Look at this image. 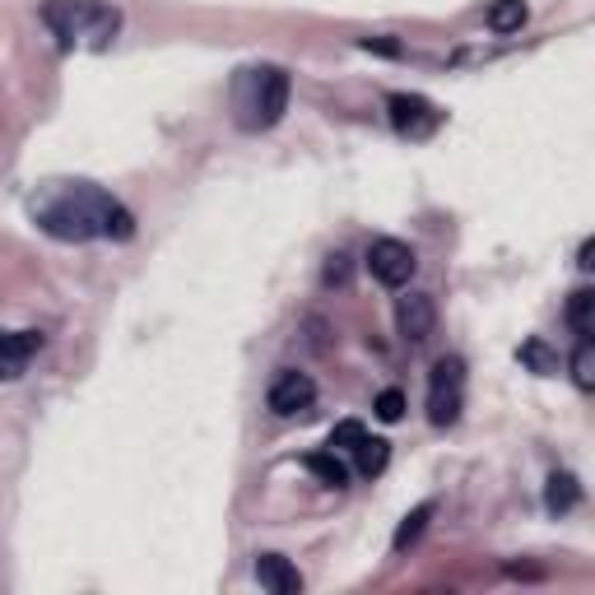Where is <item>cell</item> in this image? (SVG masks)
I'll return each instance as SVG.
<instances>
[{
	"label": "cell",
	"instance_id": "1",
	"mask_svg": "<svg viewBox=\"0 0 595 595\" xmlns=\"http://www.w3.org/2000/svg\"><path fill=\"white\" fill-rule=\"evenodd\" d=\"M38 229L57 242H94V238L126 242L135 233V215L102 186L75 182L61 186L47 205H38Z\"/></svg>",
	"mask_w": 595,
	"mask_h": 595
},
{
	"label": "cell",
	"instance_id": "2",
	"mask_svg": "<svg viewBox=\"0 0 595 595\" xmlns=\"http://www.w3.org/2000/svg\"><path fill=\"white\" fill-rule=\"evenodd\" d=\"M289 70L284 65H247L233 80V121L242 131H270L289 112Z\"/></svg>",
	"mask_w": 595,
	"mask_h": 595
},
{
	"label": "cell",
	"instance_id": "3",
	"mask_svg": "<svg viewBox=\"0 0 595 595\" xmlns=\"http://www.w3.org/2000/svg\"><path fill=\"white\" fill-rule=\"evenodd\" d=\"M42 24L57 33L61 47H89V51H108L121 14L102 0H47L42 5Z\"/></svg>",
	"mask_w": 595,
	"mask_h": 595
},
{
	"label": "cell",
	"instance_id": "4",
	"mask_svg": "<svg viewBox=\"0 0 595 595\" xmlns=\"http://www.w3.org/2000/svg\"><path fill=\"white\" fill-rule=\"evenodd\" d=\"M461 410H465V359L447 354L428 373V424L451 428L461 418Z\"/></svg>",
	"mask_w": 595,
	"mask_h": 595
},
{
	"label": "cell",
	"instance_id": "5",
	"mask_svg": "<svg viewBox=\"0 0 595 595\" xmlns=\"http://www.w3.org/2000/svg\"><path fill=\"white\" fill-rule=\"evenodd\" d=\"M367 270H373L377 284H387V289H405L414 270H418V256L410 242H400V238H377L373 247H367Z\"/></svg>",
	"mask_w": 595,
	"mask_h": 595
},
{
	"label": "cell",
	"instance_id": "6",
	"mask_svg": "<svg viewBox=\"0 0 595 595\" xmlns=\"http://www.w3.org/2000/svg\"><path fill=\"white\" fill-rule=\"evenodd\" d=\"M387 112H391V126L400 139H428V135H437V126H442V112L418 94H391Z\"/></svg>",
	"mask_w": 595,
	"mask_h": 595
},
{
	"label": "cell",
	"instance_id": "7",
	"mask_svg": "<svg viewBox=\"0 0 595 595\" xmlns=\"http://www.w3.org/2000/svg\"><path fill=\"white\" fill-rule=\"evenodd\" d=\"M312 400H317V381H312L307 373H298V367H284V373L270 381V391H266V405L279 418H293V414L312 410Z\"/></svg>",
	"mask_w": 595,
	"mask_h": 595
},
{
	"label": "cell",
	"instance_id": "8",
	"mask_svg": "<svg viewBox=\"0 0 595 595\" xmlns=\"http://www.w3.org/2000/svg\"><path fill=\"white\" fill-rule=\"evenodd\" d=\"M433 326H437V303H433V293H405L396 303V330L405 336L410 344H424L433 336Z\"/></svg>",
	"mask_w": 595,
	"mask_h": 595
},
{
	"label": "cell",
	"instance_id": "9",
	"mask_svg": "<svg viewBox=\"0 0 595 595\" xmlns=\"http://www.w3.org/2000/svg\"><path fill=\"white\" fill-rule=\"evenodd\" d=\"M38 349H42V330H10V336H0V381H20Z\"/></svg>",
	"mask_w": 595,
	"mask_h": 595
},
{
	"label": "cell",
	"instance_id": "10",
	"mask_svg": "<svg viewBox=\"0 0 595 595\" xmlns=\"http://www.w3.org/2000/svg\"><path fill=\"white\" fill-rule=\"evenodd\" d=\"M256 582L275 595H303V572H298L284 554H260L256 558Z\"/></svg>",
	"mask_w": 595,
	"mask_h": 595
},
{
	"label": "cell",
	"instance_id": "11",
	"mask_svg": "<svg viewBox=\"0 0 595 595\" xmlns=\"http://www.w3.org/2000/svg\"><path fill=\"white\" fill-rule=\"evenodd\" d=\"M576 502H582V484H576L568 470H554L549 484H545V512L549 517H563V512H572Z\"/></svg>",
	"mask_w": 595,
	"mask_h": 595
},
{
	"label": "cell",
	"instance_id": "12",
	"mask_svg": "<svg viewBox=\"0 0 595 595\" xmlns=\"http://www.w3.org/2000/svg\"><path fill=\"white\" fill-rule=\"evenodd\" d=\"M433 512H437V502H418L414 507V512L405 517V521H400V526H396V535H391V549L396 554H405V549H414L418 545V535H424L428 531V521H433Z\"/></svg>",
	"mask_w": 595,
	"mask_h": 595
},
{
	"label": "cell",
	"instance_id": "13",
	"mask_svg": "<svg viewBox=\"0 0 595 595\" xmlns=\"http://www.w3.org/2000/svg\"><path fill=\"white\" fill-rule=\"evenodd\" d=\"M354 461H359L363 479H377L381 470H387V461H391V442H381V437H363V442L354 447Z\"/></svg>",
	"mask_w": 595,
	"mask_h": 595
},
{
	"label": "cell",
	"instance_id": "14",
	"mask_svg": "<svg viewBox=\"0 0 595 595\" xmlns=\"http://www.w3.org/2000/svg\"><path fill=\"white\" fill-rule=\"evenodd\" d=\"M303 465H307L312 475H317L326 488H344V484H349V465L336 457V451H312V457H307Z\"/></svg>",
	"mask_w": 595,
	"mask_h": 595
},
{
	"label": "cell",
	"instance_id": "15",
	"mask_svg": "<svg viewBox=\"0 0 595 595\" xmlns=\"http://www.w3.org/2000/svg\"><path fill=\"white\" fill-rule=\"evenodd\" d=\"M521 24H526V5H521V0H494V10H488V28L517 33Z\"/></svg>",
	"mask_w": 595,
	"mask_h": 595
},
{
	"label": "cell",
	"instance_id": "16",
	"mask_svg": "<svg viewBox=\"0 0 595 595\" xmlns=\"http://www.w3.org/2000/svg\"><path fill=\"white\" fill-rule=\"evenodd\" d=\"M591 307H595V293H591V289H576V293L568 298V326L576 330V340L591 336Z\"/></svg>",
	"mask_w": 595,
	"mask_h": 595
},
{
	"label": "cell",
	"instance_id": "17",
	"mask_svg": "<svg viewBox=\"0 0 595 595\" xmlns=\"http://www.w3.org/2000/svg\"><path fill=\"white\" fill-rule=\"evenodd\" d=\"M572 381L576 391H595V354H591V336L576 340V354H572Z\"/></svg>",
	"mask_w": 595,
	"mask_h": 595
},
{
	"label": "cell",
	"instance_id": "18",
	"mask_svg": "<svg viewBox=\"0 0 595 595\" xmlns=\"http://www.w3.org/2000/svg\"><path fill=\"white\" fill-rule=\"evenodd\" d=\"M521 363H526V367H535L539 377L558 373V354H549V349L539 344V340H526V344H521Z\"/></svg>",
	"mask_w": 595,
	"mask_h": 595
},
{
	"label": "cell",
	"instance_id": "19",
	"mask_svg": "<svg viewBox=\"0 0 595 595\" xmlns=\"http://www.w3.org/2000/svg\"><path fill=\"white\" fill-rule=\"evenodd\" d=\"M363 424L359 418H344V424H336V433H330V451H354L363 442Z\"/></svg>",
	"mask_w": 595,
	"mask_h": 595
},
{
	"label": "cell",
	"instance_id": "20",
	"mask_svg": "<svg viewBox=\"0 0 595 595\" xmlns=\"http://www.w3.org/2000/svg\"><path fill=\"white\" fill-rule=\"evenodd\" d=\"M400 414H405V396H400L396 387L381 391V396H377V418H381V424H396Z\"/></svg>",
	"mask_w": 595,
	"mask_h": 595
},
{
	"label": "cell",
	"instance_id": "21",
	"mask_svg": "<svg viewBox=\"0 0 595 595\" xmlns=\"http://www.w3.org/2000/svg\"><path fill=\"white\" fill-rule=\"evenodd\" d=\"M349 279V266H344V252H336L326 260V284H344Z\"/></svg>",
	"mask_w": 595,
	"mask_h": 595
},
{
	"label": "cell",
	"instance_id": "22",
	"mask_svg": "<svg viewBox=\"0 0 595 595\" xmlns=\"http://www.w3.org/2000/svg\"><path fill=\"white\" fill-rule=\"evenodd\" d=\"M363 51H387V57H400V47L391 38H363Z\"/></svg>",
	"mask_w": 595,
	"mask_h": 595
},
{
	"label": "cell",
	"instance_id": "23",
	"mask_svg": "<svg viewBox=\"0 0 595 595\" xmlns=\"http://www.w3.org/2000/svg\"><path fill=\"white\" fill-rule=\"evenodd\" d=\"M591 256H595V242L586 238V242H582V252H576V266H582V270H591Z\"/></svg>",
	"mask_w": 595,
	"mask_h": 595
}]
</instances>
